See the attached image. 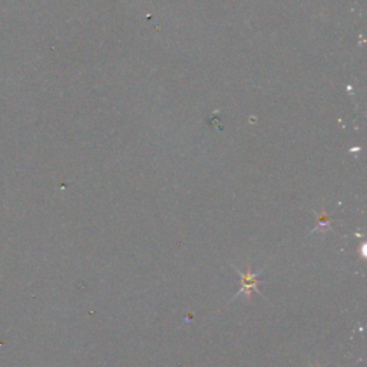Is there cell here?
I'll return each instance as SVG.
<instances>
[{"instance_id": "1", "label": "cell", "mask_w": 367, "mask_h": 367, "mask_svg": "<svg viewBox=\"0 0 367 367\" xmlns=\"http://www.w3.org/2000/svg\"><path fill=\"white\" fill-rule=\"evenodd\" d=\"M237 270V268H235ZM237 272L240 274V279H241V289H240V291L234 296V298H237V297H240V296H246L247 297V300H251V291L254 290L256 293H258L260 296H263V293H260V290H258V283H260V280H258V275L261 274V272H253V270L250 268V265L247 267V272L246 274H242L241 272V270H237Z\"/></svg>"}, {"instance_id": "2", "label": "cell", "mask_w": 367, "mask_h": 367, "mask_svg": "<svg viewBox=\"0 0 367 367\" xmlns=\"http://www.w3.org/2000/svg\"><path fill=\"white\" fill-rule=\"evenodd\" d=\"M330 228H331V227H330V220L327 219L326 212H324V209H323L321 214H319V224H317V227H316V230H314L313 233H317V231L324 233V231H327V230H330Z\"/></svg>"}]
</instances>
